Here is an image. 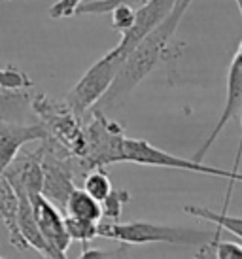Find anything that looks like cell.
<instances>
[{"instance_id": "cell-1", "label": "cell", "mask_w": 242, "mask_h": 259, "mask_svg": "<svg viewBox=\"0 0 242 259\" xmlns=\"http://www.w3.org/2000/svg\"><path fill=\"white\" fill-rule=\"evenodd\" d=\"M193 0H176V4L172 10L165 15L161 21L135 46V50L129 53L125 63L121 65L119 72L114 78L112 85L108 87V91L102 95L93 108H99L102 112L112 110L119 104L131 91L135 89L142 79L150 76L157 66L165 65L167 61L178 59L182 53V46L176 44V30L178 25L184 19L187 8L191 6Z\"/></svg>"}, {"instance_id": "cell-2", "label": "cell", "mask_w": 242, "mask_h": 259, "mask_svg": "<svg viewBox=\"0 0 242 259\" xmlns=\"http://www.w3.org/2000/svg\"><path fill=\"white\" fill-rule=\"evenodd\" d=\"M97 237L117 240L121 244H150V242H167V244L205 246L210 242L214 233L203 229H185L151 222H125L117 220L97 223Z\"/></svg>"}, {"instance_id": "cell-3", "label": "cell", "mask_w": 242, "mask_h": 259, "mask_svg": "<svg viewBox=\"0 0 242 259\" xmlns=\"http://www.w3.org/2000/svg\"><path fill=\"white\" fill-rule=\"evenodd\" d=\"M91 121L84 125V150L76 159L86 170L104 168L121 163V150L125 140V129L119 123L106 117V112L91 108Z\"/></svg>"}, {"instance_id": "cell-4", "label": "cell", "mask_w": 242, "mask_h": 259, "mask_svg": "<svg viewBox=\"0 0 242 259\" xmlns=\"http://www.w3.org/2000/svg\"><path fill=\"white\" fill-rule=\"evenodd\" d=\"M121 163H135V165H146V166H161V168H176V170H187V172H199L207 174V176H216V178H225L231 184L227 191V201H225V208L227 212L229 195L231 189L236 182H242L240 170H223L220 166H208L203 161H195V159H185L172 155L169 151H163L150 144L144 138H129L125 137L123 140V150H121Z\"/></svg>"}, {"instance_id": "cell-5", "label": "cell", "mask_w": 242, "mask_h": 259, "mask_svg": "<svg viewBox=\"0 0 242 259\" xmlns=\"http://www.w3.org/2000/svg\"><path fill=\"white\" fill-rule=\"evenodd\" d=\"M32 110L42 119L48 138L55 140L72 157L78 159L84 150V117L74 114L66 102L51 101L46 95H36L32 99Z\"/></svg>"}, {"instance_id": "cell-6", "label": "cell", "mask_w": 242, "mask_h": 259, "mask_svg": "<svg viewBox=\"0 0 242 259\" xmlns=\"http://www.w3.org/2000/svg\"><path fill=\"white\" fill-rule=\"evenodd\" d=\"M27 193H29L30 204H32L38 231L46 240V244L50 246L53 257H64L72 240L64 227V216L61 208L55 206L50 199H46L40 189H27Z\"/></svg>"}, {"instance_id": "cell-7", "label": "cell", "mask_w": 242, "mask_h": 259, "mask_svg": "<svg viewBox=\"0 0 242 259\" xmlns=\"http://www.w3.org/2000/svg\"><path fill=\"white\" fill-rule=\"evenodd\" d=\"M242 110V40L238 44V50L235 51V55L231 59L227 72V97H225V104L220 114V119L214 125V129L210 131L208 138L205 140V144L200 146L197 153H195V161H203L207 157L208 150L212 148V144L218 140V137L221 135V131L225 129L233 117Z\"/></svg>"}, {"instance_id": "cell-8", "label": "cell", "mask_w": 242, "mask_h": 259, "mask_svg": "<svg viewBox=\"0 0 242 259\" xmlns=\"http://www.w3.org/2000/svg\"><path fill=\"white\" fill-rule=\"evenodd\" d=\"M48 131L42 123L36 125H17V123L0 121V174L19 155V150L29 142L46 140Z\"/></svg>"}, {"instance_id": "cell-9", "label": "cell", "mask_w": 242, "mask_h": 259, "mask_svg": "<svg viewBox=\"0 0 242 259\" xmlns=\"http://www.w3.org/2000/svg\"><path fill=\"white\" fill-rule=\"evenodd\" d=\"M64 216L78 218V220H86V222L99 223L102 220V204L97 199H93L91 195L87 193L86 189L82 187H74L70 195L66 197L64 202Z\"/></svg>"}, {"instance_id": "cell-10", "label": "cell", "mask_w": 242, "mask_h": 259, "mask_svg": "<svg viewBox=\"0 0 242 259\" xmlns=\"http://www.w3.org/2000/svg\"><path fill=\"white\" fill-rule=\"evenodd\" d=\"M184 212L187 216H193L197 220H203V222H210L218 227V233L221 231H227V233H233L235 237H238L242 240V218L240 216H229L227 212H214L210 208H205V206H195V204H185Z\"/></svg>"}, {"instance_id": "cell-11", "label": "cell", "mask_w": 242, "mask_h": 259, "mask_svg": "<svg viewBox=\"0 0 242 259\" xmlns=\"http://www.w3.org/2000/svg\"><path fill=\"white\" fill-rule=\"evenodd\" d=\"M84 189L91 195L93 199H97L99 202H102L108 195L114 191L112 187V182H110V176L106 174L104 168H91L86 172V178H84Z\"/></svg>"}, {"instance_id": "cell-12", "label": "cell", "mask_w": 242, "mask_h": 259, "mask_svg": "<svg viewBox=\"0 0 242 259\" xmlns=\"http://www.w3.org/2000/svg\"><path fill=\"white\" fill-rule=\"evenodd\" d=\"M200 255H214L218 259H242V244L233 240H220V237H214L210 242L200 248Z\"/></svg>"}, {"instance_id": "cell-13", "label": "cell", "mask_w": 242, "mask_h": 259, "mask_svg": "<svg viewBox=\"0 0 242 259\" xmlns=\"http://www.w3.org/2000/svg\"><path fill=\"white\" fill-rule=\"evenodd\" d=\"M148 0H86L82 2L74 15H84V14H93V15H100V14H108L114 6H119V4H125V6H131L138 10L142 8Z\"/></svg>"}, {"instance_id": "cell-14", "label": "cell", "mask_w": 242, "mask_h": 259, "mask_svg": "<svg viewBox=\"0 0 242 259\" xmlns=\"http://www.w3.org/2000/svg\"><path fill=\"white\" fill-rule=\"evenodd\" d=\"M64 227L70 240H79V242H91L93 238H97V223L78 220V218L64 216Z\"/></svg>"}, {"instance_id": "cell-15", "label": "cell", "mask_w": 242, "mask_h": 259, "mask_svg": "<svg viewBox=\"0 0 242 259\" xmlns=\"http://www.w3.org/2000/svg\"><path fill=\"white\" fill-rule=\"evenodd\" d=\"M32 87V79L25 72H19L15 68H2L0 66V89L2 91H25Z\"/></svg>"}, {"instance_id": "cell-16", "label": "cell", "mask_w": 242, "mask_h": 259, "mask_svg": "<svg viewBox=\"0 0 242 259\" xmlns=\"http://www.w3.org/2000/svg\"><path fill=\"white\" fill-rule=\"evenodd\" d=\"M129 201H131L129 191H125V189H114L104 201L100 202L102 204V216L108 218V220H117L121 216V212H123V206Z\"/></svg>"}, {"instance_id": "cell-17", "label": "cell", "mask_w": 242, "mask_h": 259, "mask_svg": "<svg viewBox=\"0 0 242 259\" xmlns=\"http://www.w3.org/2000/svg\"><path fill=\"white\" fill-rule=\"evenodd\" d=\"M108 14H112V27H114V30H117L119 34L127 32V30L135 25V19H136L135 8L119 4V6L112 8Z\"/></svg>"}, {"instance_id": "cell-18", "label": "cell", "mask_w": 242, "mask_h": 259, "mask_svg": "<svg viewBox=\"0 0 242 259\" xmlns=\"http://www.w3.org/2000/svg\"><path fill=\"white\" fill-rule=\"evenodd\" d=\"M127 255V244H123L117 250H95V248H86L82 252V257H123Z\"/></svg>"}, {"instance_id": "cell-19", "label": "cell", "mask_w": 242, "mask_h": 259, "mask_svg": "<svg viewBox=\"0 0 242 259\" xmlns=\"http://www.w3.org/2000/svg\"><path fill=\"white\" fill-rule=\"evenodd\" d=\"M236 6H238V10H240V15H242V0H235Z\"/></svg>"}, {"instance_id": "cell-20", "label": "cell", "mask_w": 242, "mask_h": 259, "mask_svg": "<svg viewBox=\"0 0 242 259\" xmlns=\"http://www.w3.org/2000/svg\"><path fill=\"white\" fill-rule=\"evenodd\" d=\"M238 114H240V129H242V110L238 112Z\"/></svg>"}, {"instance_id": "cell-21", "label": "cell", "mask_w": 242, "mask_h": 259, "mask_svg": "<svg viewBox=\"0 0 242 259\" xmlns=\"http://www.w3.org/2000/svg\"><path fill=\"white\" fill-rule=\"evenodd\" d=\"M0 97H4V91H2V89H0Z\"/></svg>"}]
</instances>
